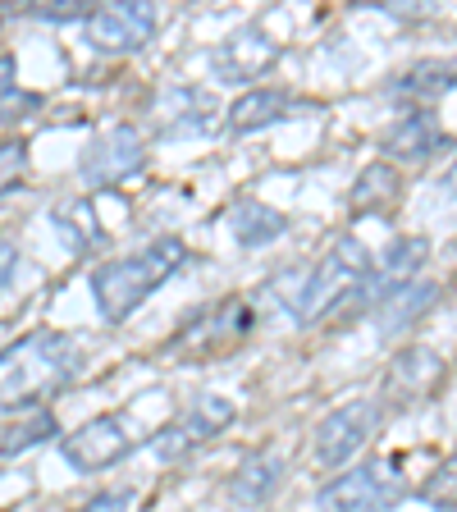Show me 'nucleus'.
<instances>
[{"instance_id": "1", "label": "nucleus", "mask_w": 457, "mask_h": 512, "mask_svg": "<svg viewBox=\"0 0 457 512\" xmlns=\"http://www.w3.org/2000/svg\"><path fill=\"white\" fill-rule=\"evenodd\" d=\"M83 348L60 330H37L0 352V407H28L60 394L83 371Z\"/></svg>"}, {"instance_id": "2", "label": "nucleus", "mask_w": 457, "mask_h": 512, "mask_svg": "<svg viewBox=\"0 0 457 512\" xmlns=\"http://www.w3.org/2000/svg\"><path fill=\"white\" fill-rule=\"evenodd\" d=\"M183 266H188V247H183L179 238H156V243H147L142 252L96 266L92 270V298H96L101 320H110V325L128 320L156 288L170 284Z\"/></svg>"}, {"instance_id": "3", "label": "nucleus", "mask_w": 457, "mask_h": 512, "mask_svg": "<svg viewBox=\"0 0 457 512\" xmlns=\"http://www.w3.org/2000/svg\"><path fill=\"white\" fill-rule=\"evenodd\" d=\"M371 266H375L371 252L352 234L334 238V247L302 275L298 293L288 298L293 320H298V325H316V320H325L348 298H366V293H371Z\"/></svg>"}, {"instance_id": "4", "label": "nucleus", "mask_w": 457, "mask_h": 512, "mask_svg": "<svg viewBox=\"0 0 457 512\" xmlns=\"http://www.w3.org/2000/svg\"><path fill=\"white\" fill-rule=\"evenodd\" d=\"M398 503H403V480L384 462H362L316 494V512H394Z\"/></svg>"}, {"instance_id": "5", "label": "nucleus", "mask_w": 457, "mask_h": 512, "mask_svg": "<svg viewBox=\"0 0 457 512\" xmlns=\"http://www.w3.org/2000/svg\"><path fill=\"white\" fill-rule=\"evenodd\" d=\"M160 14L147 0H119V5H92V14L83 19V37L92 51L101 55H128L156 37Z\"/></svg>"}, {"instance_id": "6", "label": "nucleus", "mask_w": 457, "mask_h": 512, "mask_svg": "<svg viewBox=\"0 0 457 512\" xmlns=\"http://www.w3.org/2000/svg\"><path fill=\"white\" fill-rule=\"evenodd\" d=\"M380 421H384L380 403H366V398H362V403H343L339 412H330L316 426L311 458H316L320 467H348V462L375 439Z\"/></svg>"}, {"instance_id": "7", "label": "nucleus", "mask_w": 457, "mask_h": 512, "mask_svg": "<svg viewBox=\"0 0 457 512\" xmlns=\"http://www.w3.org/2000/svg\"><path fill=\"white\" fill-rule=\"evenodd\" d=\"M142 160H147L142 133L133 124H115L87 142L83 160H78V179H83L87 188H115L119 179L142 170Z\"/></svg>"}, {"instance_id": "8", "label": "nucleus", "mask_w": 457, "mask_h": 512, "mask_svg": "<svg viewBox=\"0 0 457 512\" xmlns=\"http://www.w3.org/2000/svg\"><path fill=\"white\" fill-rule=\"evenodd\" d=\"M151 128L160 138H206L220 128V106L206 87H165L151 101Z\"/></svg>"}, {"instance_id": "9", "label": "nucleus", "mask_w": 457, "mask_h": 512, "mask_svg": "<svg viewBox=\"0 0 457 512\" xmlns=\"http://www.w3.org/2000/svg\"><path fill=\"white\" fill-rule=\"evenodd\" d=\"M234 403L229 398H220V394H202L197 403L188 407V416H179V421H170V426L160 430L151 444H156V453L165 462H174V458H183V453H197V448L206 444V439H215V435H224V430L234 426Z\"/></svg>"}, {"instance_id": "10", "label": "nucleus", "mask_w": 457, "mask_h": 512, "mask_svg": "<svg viewBox=\"0 0 457 512\" xmlns=\"http://www.w3.org/2000/svg\"><path fill=\"white\" fill-rule=\"evenodd\" d=\"M60 453L74 471H106L133 453V439H128L119 416H92V421L78 426L74 435H64Z\"/></svg>"}, {"instance_id": "11", "label": "nucleus", "mask_w": 457, "mask_h": 512, "mask_svg": "<svg viewBox=\"0 0 457 512\" xmlns=\"http://www.w3.org/2000/svg\"><path fill=\"white\" fill-rule=\"evenodd\" d=\"M275 60H279V42H270L256 23L238 28L234 37H224L211 51V69L220 83H256L261 74L275 69Z\"/></svg>"}, {"instance_id": "12", "label": "nucleus", "mask_w": 457, "mask_h": 512, "mask_svg": "<svg viewBox=\"0 0 457 512\" xmlns=\"http://www.w3.org/2000/svg\"><path fill=\"white\" fill-rule=\"evenodd\" d=\"M439 375H444V362H439V352L430 348H403L389 362V371H384V403L389 407H416L421 398H430V389L439 384Z\"/></svg>"}, {"instance_id": "13", "label": "nucleus", "mask_w": 457, "mask_h": 512, "mask_svg": "<svg viewBox=\"0 0 457 512\" xmlns=\"http://www.w3.org/2000/svg\"><path fill=\"white\" fill-rule=\"evenodd\" d=\"M430 261V243L421 234H403L394 238V243L384 247V256L371 266V298H389V293H398V288L416 284V275H421V266Z\"/></svg>"}, {"instance_id": "14", "label": "nucleus", "mask_w": 457, "mask_h": 512, "mask_svg": "<svg viewBox=\"0 0 457 512\" xmlns=\"http://www.w3.org/2000/svg\"><path fill=\"white\" fill-rule=\"evenodd\" d=\"M380 147L389 151L394 160H407V165H416V160H430L435 151L453 147V142H448V133L439 128V119L430 115V110H407L403 119H394V128L384 133Z\"/></svg>"}, {"instance_id": "15", "label": "nucleus", "mask_w": 457, "mask_h": 512, "mask_svg": "<svg viewBox=\"0 0 457 512\" xmlns=\"http://www.w3.org/2000/svg\"><path fill=\"white\" fill-rule=\"evenodd\" d=\"M247 330H252V311H247V302H224V307L197 311V316H192L188 325L179 330V343H174V348H192V343H206L202 352H215V348H224V343L243 339Z\"/></svg>"}, {"instance_id": "16", "label": "nucleus", "mask_w": 457, "mask_h": 512, "mask_svg": "<svg viewBox=\"0 0 457 512\" xmlns=\"http://www.w3.org/2000/svg\"><path fill=\"white\" fill-rule=\"evenodd\" d=\"M293 92H284V87H252V92H243L229 106V128L234 133H256V128H270L279 124V119L293 115Z\"/></svg>"}, {"instance_id": "17", "label": "nucleus", "mask_w": 457, "mask_h": 512, "mask_svg": "<svg viewBox=\"0 0 457 512\" xmlns=\"http://www.w3.org/2000/svg\"><path fill=\"white\" fill-rule=\"evenodd\" d=\"M435 302H439V284L416 279V284H407V288H398V293L375 302V325H380L384 334H403V330H412L426 311H435Z\"/></svg>"}, {"instance_id": "18", "label": "nucleus", "mask_w": 457, "mask_h": 512, "mask_svg": "<svg viewBox=\"0 0 457 512\" xmlns=\"http://www.w3.org/2000/svg\"><path fill=\"white\" fill-rule=\"evenodd\" d=\"M279 480H284V462H279L275 453H252V458H247L243 467L234 471V480H229V494H234L243 508H261V503L275 499Z\"/></svg>"}, {"instance_id": "19", "label": "nucleus", "mask_w": 457, "mask_h": 512, "mask_svg": "<svg viewBox=\"0 0 457 512\" xmlns=\"http://www.w3.org/2000/svg\"><path fill=\"white\" fill-rule=\"evenodd\" d=\"M403 197V174L389 165V160H375V165H366L362 174H357V183H352V211L357 215H380L389 211V206Z\"/></svg>"}, {"instance_id": "20", "label": "nucleus", "mask_w": 457, "mask_h": 512, "mask_svg": "<svg viewBox=\"0 0 457 512\" xmlns=\"http://www.w3.org/2000/svg\"><path fill=\"white\" fill-rule=\"evenodd\" d=\"M229 229H234V238L243 247H266V243H275V238H284L288 215L247 197V202H238L234 211H229Z\"/></svg>"}, {"instance_id": "21", "label": "nucleus", "mask_w": 457, "mask_h": 512, "mask_svg": "<svg viewBox=\"0 0 457 512\" xmlns=\"http://www.w3.org/2000/svg\"><path fill=\"white\" fill-rule=\"evenodd\" d=\"M60 435V421H55V412H28L19 421V426L0 430V458H19V453H28V448L46 444V439Z\"/></svg>"}, {"instance_id": "22", "label": "nucleus", "mask_w": 457, "mask_h": 512, "mask_svg": "<svg viewBox=\"0 0 457 512\" xmlns=\"http://www.w3.org/2000/svg\"><path fill=\"white\" fill-rule=\"evenodd\" d=\"M42 110V96L19 87V64L14 55H0V124H14L23 115H37Z\"/></svg>"}, {"instance_id": "23", "label": "nucleus", "mask_w": 457, "mask_h": 512, "mask_svg": "<svg viewBox=\"0 0 457 512\" xmlns=\"http://www.w3.org/2000/svg\"><path fill=\"white\" fill-rule=\"evenodd\" d=\"M55 229H60V238H64V247L69 252H92L96 243H101V229L92 224V206L87 202H64V206H55Z\"/></svg>"}, {"instance_id": "24", "label": "nucleus", "mask_w": 457, "mask_h": 512, "mask_svg": "<svg viewBox=\"0 0 457 512\" xmlns=\"http://www.w3.org/2000/svg\"><path fill=\"white\" fill-rule=\"evenodd\" d=\"M421 503H430L435 512H457V453L444 458L421 485Z\"/></svg>"}, {"instance_id": "25", "label": "nucleus", "mask_w": 457, "mask_h": 512, "mask_svg": "<svg viewBox=\"0 0 457 512\" xmlns=\"http://www.w3.org/2000/svg\"><path fill=\"white\" fill-rule=\"evenodd\" d=\"M448 74H453L448 64H435V60H430V64H416L412 74L398 78V92H403V96H426V101H430V96L457 87V78H448Z\"/></svg>"}, {"instance_id": "26", "label": "nucleus", "mask_w": 457, "mask_h": 512, "mask_svg": "<svg viewBox=\"0 0 457 512\" xmlns=\"http://www.w3.org/2000/svg\"><path fill=\"white\" fill-rule=\"evenodd\" d=\"M28 156H23V142H10V147H0V192H10L14 179L23 174Z\"/></svg>"}, {"instance_id": "27", "label": "nucleus", "mask_w": 457, "mask_h": 512, "mask_svg": "<svg viewBox=\"0 0 457 512\" xmlns=\"http://www.w3.org/2000/svg\"><path fill=\"white\" fill-rule=\"evenodd\" d=\"M133 508V490H101L96 499H87L78 512H128Z\"/></svg>"}, {"instance_id": "28", "label": "nucleus", "mask_w": 457, "mask_h": 512, "mask_svg": "<svg viewBox=\"0 0 457 512\" xmlns=\"http://www.w3.org/2000/svg\"><path fill=\"white\" fill-rule=\"evenodd\" d=\"M439 188H444L448 197H457V160H453V165H448V174H444V179H439Z\"/></svg>"}]
</instances>
